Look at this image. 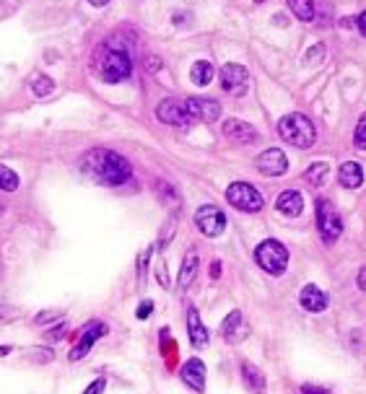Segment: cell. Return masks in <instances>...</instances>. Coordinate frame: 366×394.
Wrapping results in <instances>:
<instances>
[{
	"label": "cell",
	"mask_w": 366,
	"mask_h": 394,
	"mask_svg": "<svg viewBox=\"0 0 366 394\" xmlns=\"http://www.w3.org/2000/svg\"><path fill=\"white\" fill-rule=\"evenodd\" d=\"M257 169L260 174L265 176H283L289 171V159H286V153L278 151V148H267L257 156Z\"/></svg>",
	"instance_id": "8fae6325"
},
{
	"label": "cell",
	"mask_w": 366,
	"mask_h": 394,
	"mask_svg": "<svg viewBox=\"0 0 366 394\" xmlns=\"http://www.w3.org/2000/svg\"><path fill=\"white\" fill-rule=\"evenodd\" d=\"M255 262H257L267 275H278L286 273V267H289V249L283 247L278 239H265V242L257 244V249H255Z\"/></svg>",
	"instance_id": "277c9868"
},
{
	"label": "cell",
	"mask_w": 366,
	"mask_h": 394,
	"mask_svg": "<svg viewBox=\"0 0 366 394\" xmlns=\"http://www.w3.org/2000/svg\"><path fill=\"white\" fill-rule=\"evenodd\" d=\"M187 109H190L192 122L195 120L216 122L221 117V104L214 101V98H187Z\"/></svg>",
	"instance_id": "4fadbf2b"
},
{
	"label": "cell",
	"mask_w": 366,
	"mask_h": 394,
	"mask_svg": "<svg viewBox=\"0 0 366 394\" xmlns=\"http://www.w3.org/2000/svg\"><path fill=\"white\" fill-rule=\"evenodd\" d=\"M286 6L294 16H296L299 21H312L314 18V0H286Z\"/></svg>",
	"instance_id": "cb8c5ba5"
},
{
	"label": "cell",
	"mask_w": 366,
	"mask_h": 394,
	"mask_svg": "<svg viewBox=\"0 0 366 394\" xmlns=\"http://www.w3.org/2000/svg\"><path fill=\"white\" fill-rule=\"evenodd\" d=\"M322 55H325V45L309 47V55H306V65H314V62H320Z\"/></svg>",
	"instance_id": "83f0119b"
},
{
	"label": "cell",
	"mask_w": 366,
	"mask_h": 394,
	"mask_svg": "<svg viewBox=\"0 0 366 394\" xmlns=\"http://www.w3.org/2000/svg\"><path fill=\"white\" fill-rule=\"evenodd\" d=\"M96 70H99L101 81L120 84L133 73V60H130L128 50H107V52L96 55Z\"/></svg>",
	"instance_id": "3957f363"
},
{
	"label": "cell",
	"mask_w": 366,
	"mask_h": 394,
	"mask_svg": "<svg viewBox=\"0 0 366 394\" xmlns=\"http://www.w3.org/2000/svg\"><path fill=\"white\" fill-rule=\"evenodd\" d=\"M109 332V327L104 325V322H99V319H94V322H89V325L81 330V334H78L76 345H73V350H70V361L76 364V361H81V358H86L89 353H92L94 342L99 340V337H104V334Z\"/></svg>",
	"instance_id": "52a82bcc"
},
{
	"label": "cell",
	"mask_w": 366,
	"mask_h": 394,
	"mask_svg": "<svg viewBox=\"0 0 366 394\" xmlns=\"http://www.w3.org/2000/svg\"><path fill=\"white\" fill-rule=\"evenodd\" d=\"M338 182L343 184L345 190H359L364 184V167L356 161H345L343 167L338 169Z\"/></svg>",
	"instance_id": "ac0fdd59"
},
{
	"label": "cell",
	"mask_w": 366,
	"mask_h": 394,
	"mask_svg": "<svg viewBox=\"0 0 366 394\" xmlns=\"http://www.w3.org/2000/svg\"><path fill=\"white\" fill-rule=\"evenodd\" d=\"M65 332H68V325H65V322H62L60 327H55L52 332H47V340H50V342L60 340V337H65Z\"/></svg>",
	"instance_id": "f1b7e54d"
},
{
	"label": "cell",
	"mask_w": 366,
	"mask_h": 394,
	"mask_svg": "<svg viewBox=\"0 0 366 394\" xmlns=\"http://www.w3.org/2000/svg\"><path fill=\"white\" fill-rule=\"evenodd\" d=\"M31 91L37 94V96H50L55 91V81L50 76H37L34 84H31Z\"/></svg>",
	"instance_id": "484cf974"
},
{
	"label": "cell",
	"mask_w": 366,
	"mask_h": 394,
	"mask_svg": "<svg viewBox=\"0 0 366 394\" xmlns=\"http://www.w3.org/2000/svg\"><path fill=\"white\" fill-rule=\"evenodd\" d=\"M198 252L195 249H187V254H184L182 259V270H179V288H187V286H192V281H195V275H198Z\"/></svg>",
	"instance_id": "ffe728a7"
},
{
	"label": "cell",
	"mask_w": 366,
	"mask_h": 394,
	"mask_svg": "<svg viewBox=\"0 0 366 394\" xmlns=\"http://www.w3.org/2000/svg\"><path fill=\"white\" fill-rule=\"evenodd\" d=\"M60 317H62L60 311H45V314H39L37 317V325H47L50 319H60Z\"/></svg>",
	"instance_id": "d6a6232c"
},
{
	"label": "cell",
	"mask_w": 366,
	"mask_h": 394,
	"mask_svg": "<svg viewBox=\"0 0 366 394\" xmlns=\"http://www.w3.org/2000/svg\"><path fill=\"white\" fill-rule=\"evenodd\" d=\"M84 169L94 179H99L101 184H112V187L125 184L133 174L128 161L122 159L120 153L107 151V148H94V151L86 153Z\"/></svg>",
	"instance_id": "6da1fadb"
},
{
	"label": "cell",
	"mask_w": 366,
	"mask_h": 394,
	"mask_svg": "<svg viewBox=\"0 0 366 394\" xmlns=\"http://www.w3.org/2000/svg\"><path fill=\"white\" fill-rule=\"evenodd\" d=\"M278 135L286 140L294 148H312L314 140H317V130H314L312 120L304 117V114H283L278 120Z\"/></svg>",
	"instance_id": "7a4b0ae2"
},
{
	"label": "cell",
	"mask_w": 366,
	"mask_h": 394,
	"mask_svg": "<svg viewBox=\"0 0 366 394\" xmlns=\"http://www.w3.org/2000/svg\"><path fill=\"white\" fill-rule=\"evenodd\" d=\"M156 117L164 125H174V128H182V125H190V109H187V98H164L156 106Z\"/></svg>",
	"instance_id": "ba28073f"
},
{
	"label": "cell",
	"mask_w": 366,
	"mask_h": 394,
	"mask_svg": "<svg viewBox=\"0 0 366 394\" xmlns=\"http://www.w3.org/2000/svg\"><path fill=\"white\" fill-rule=\"evenodd\" d=\"M356 26H359V31L366 37V11H361L359 18H356Z\"/></svg>",
	"instance_id": "e575fe53"
},
{
	"label": "cell",
	"mask_w": 366,
	"mask_h": 394,
	"mask_svg": "<svg viewBox=\"0 0 366 394\" xmlns=\"http://www.w3.org/2000/svg\"><path fill=\"white\" fill-rule=\"evenodd\" d=\"M359 288H361V291H366V267L359 273Z\"/></svg>",
	"instance_id": "8d00e7d4"
},
{
	"label": "cell",
	"mask_w": 366,
	"mask_h": 394,
	"mask_svg": "<svg viewBox=\"0 0 366 394\" xmlns=\"http://www.w3.org/2000/svg\"><path fill=\"white\" fill-rule=\"evenodd\" d=\"M353 143H356V148L366 151V114H361L359 125H356V135H353Z\"/></svg>",
	"instance_id": "4316f807"
},
{
	"label": "cell",
	"mask_w": 366,
	"mask_h": 394,
	"mask_svg": "<svg viewBox=\"0 0 366 394\" xmlns=\"http://www.w3.org/2000/svg\"><path fill=\"white\" fill-rule=\"evenodd\" d=\"M221 332H223V337H226V342H242L244 337L250 334V327L244 325L242 311H231L229 317L223 319Z\"/></svg>",
	"instance_id": "e0dca14e"
},
{
	"label": "cell",
	"mask_w": 366,
	"mask_h": 394,
	"mask_svg": "<svg viewBox=\"0 0 366 394\" xmlns=\"http://www.w3.org/2000/svg\"><path fill=\"white\" fill-rule=\"evenodd\" d=\"M151 311H153V303H151V301H143L140 306H138L135 317H138V319H145V317H151Z\"/></svg>",
	"instance_id": "4dcf8cb0"
},
{
	"label": "cell",
	"mask_w": 366,
	"mask_h": 394,
	"mask_svg": "<svg viewBox=\"0 0 366 394\" xmlns=\"http://www.w3.org/2000/svg\"><path fill=\"white\" fill-rule=\"evenodd\" d=\"M299 394H330L328 389H320V387H312V384H306V387L299 389Z\"/></svg>",
	"instance_id": "836d02e7"
},
{
	"label": "cell",
	"mask_w": 366,
	"mask_h": 394,
	"mask_svg": "<svg viewBox=\"0 0 366 394\" xmlns=\"http://www.w3.org/2000/svg\"><path fill=\"white\" fill-rule=\"evenodd\" d=\"M223 135L229 137L231 143L247 145V143H255V140H257V130L244 120H226L223 122Z\"/></svg>",
	"instance_id": "5bb4252c"
},
{
	"label": "cell",
	"mask_w": 366,
	"mask_h": 394,
	"mask_svg": "<svg viewBox=\"0 0 366 394\" xmlns=\"http://www.w3.org/2000/svg\"><path fill=\"white\" fill-rule=\"evenodd\" d=\"M299 303H301V309L309 311V314H320V311L328 309V293L322 288H317L314 283L304 286L301 293H299Z\"/></svg>",
	"instance_id": "9a60e30c"
},
{
	"label": "cell",
	"mask_w": 366,
	"mask_h": 394,
	"mask_svg": "<svg viewBox=\"0 0 366 394\" xmlns=\"http://www.w3.org/2000/svg\"><path fill=\"white\" fill-rule=\"evenodd\" d=\"M214 76H216V70H214V65L208 60H198L195 65L190 68V78H192V84L195 86H211V81H214Z\"/></svg>",
	"instance_id": "44dd1931"
},
{
	"label": "cell",
	"mask_w": 366,
	"mask_h": 394,
	"mask_svg": "<svg viewBox=\"0 0 366 394\" xmlns=\"http://www.w3.org/2000/svg\"><path fill=\"white\" fill-rule=\"evenodd\" d=\"M179 379L190 389H195V392H203L206 389V366H203V361L200 358L184 361L182 368H179Z\"/></svg>",
	"instance_id": "7c38bea8"
},
{
	"label": "cell",
	"mask_w": 366,
	"mask_h": 394,
	"mask_svg": "<svg viewBox=\"0 0 366 394\" xmlns=\"http://www.w3.org/2000/svg\"><path fill=\"white\" fill-rule=\"evenodd\" d=\"M328 176H330V167L320 161V164H312L304 171V182L309 187H322V184H328Z\"/></svg>",
	"instance_id": "603a6c76"
},
{
	"label": "cell",
	"mask_w": 366,
	"mask_h": 394,
	"mask_svg": "<svg viewBox=\"0 0 366 394\" xmlns=\"http://www.w3.org/2000/svg\"><path fill=\"white\" fill-rule=\"evenodd\" d=\"M255 3H265V0H255Z\"/></svg>",
	"instance_id": "ab89813d"
},
{
	"label": "cell",
	"mask_w": 366,
	"mask_h": 394,
	"mask_svg": "<svg viewBox=\"0 0 366 394\" xmlns=\"http://www.w3.org/2000/svg\"><path fill=\"white\" fill-rule=\"evenodd\" d=\"M317 231H320L325 244L338 242L340 234H343V218H340V213L336 210V205L330 203L328 197L317 200Z\"/></svg>",
	"instance_id": "5b68a950"
},
{
	"label": "cell",
	"mask_w": 366,
	"mask_h": 394,
	"mask_svg": "<svg viewBox=\"0 0 366 394\" xmlns=\"http://www.w3.org/2000/svg\"><path fill=\"white\" fill-rule=\"evenodd\" d=\"M159 68H161V57L148 55V57H145V70H148V73H156Z\"/></svg>",
	"instance_id": "f546056e"
},
{
	"label": "cell",
	"mask_w": 366,
	"mask_h": 394,
	"mask_svg": "<svg viewBox=\"0 0 366 394\" xmlns=\"http://www.w3.org/2000/svg\"><path fill=\"white\" fill-rule=\"evenodd\" d=\"M0 190H3V192L18 190V174H16L13 169L0 167Z\"/></svg>",
	"instance_id": "d4e9b609"
},
{
	"label": "cell",
	"mask_w": 366,
	"mask_h": 394,
	"mask_svg": "<svg viewBox=\"0 0 366 394\" xmlns=\"http://www.w3.org/2000/svg\"><path fill=\"white\" fill-rule=\"evenodd\" d=\"M195 226L200 228V234L203 236H221L223 228H226V215H223V210L218 208V205H203V208H198V213H195Z\"/></svg>",
	"instance_id": "9c48e42d"
},
{
	"label": "cell",
	"mask_w": 366,
	"mask_h": 394,
	"mask_svg": "<svg viewBox=\"0 0 366 394\" xmlns=\"http://www.w3.org/2000/svg\"><path fill=\"white\" fill-rule=\"evenodd\" d=\"M104 389H107V379H96V381H94V384H92V387L86 389L84 394H101V392H104Z\"/></svg>",
	"instance_id": "1f68e13d"
},
{
	"label": "cell",
	"mask_w": 366,
	"mask_h": 394,
	"mask_svg": "<svg viewBox=\"0 0 366 394\" xmlns=\"http://www.w3.org/2000/svg\"><path fill=\"white\" fill-rule=\"evenodd\" d=\"M13 314H16L13 309H8V306H0V322H3V325H6V319L13 317Z\"/></svg>",
	"instance_id": "d590c367"
},
{
	"label": "cell",
	"mask_w": 366,
	"mask_h": 394,
	"mask_svg": "<svg viewBox=\"0 0 366 394\" xmlns=\"http://www.w3.org/2000/svg\"><path fill=\"white\" fill-rule=\"evenodd\" d=\"M218 273H221V262H214V267H211V275H214V278H218Z\"/></svg>",
	"instance_id": "74e56055"
},
{
	"label": "cell",
	"mask_w": 366,
	"mask_h": 394,
	"mask_svg": "<svg viewBox=\"0 0 366 394\" xmlns=\"http://www.w3.org/2000/svg\"><path fill=\"white\" fill-rule=\"evenodd\" d=\"M221 86L223 91L234 94V96H242L247 91V86H250V73L239 62H229V65L221 68Z\"/></svg>",
	"instance_id": "30bf717a"
},
{
	"label": "cell",
	"mask_w": 366,
	"mask_h": 394,
	"mask_svg": "<svg viewBox=\"0 0 366 394\" xmlns=\"http://www.w3.org/2000/svg\"><path fill=\"white\" fill-rule=\"evenodd\" d=\"M275 208H278L283 215L296 218V215H301V210H304V195L299 190H283L281 195H278V200H275Z\"/></svg>",
	"instance_id": "2e32d148"
},
{
	"label": "cell",
	"mask_w": 366,
	"mask_h": 394,
	"mask_svg": "<svg viewBox=\"0 0 366 394\" xmlns=\"http://www.w3.org/2000/svg\"><path fill=\"white\" fill-rule=\"evenodd\" d=\"M242 379H244V384H247V387L255 389L257 394L265 392V376H262V371H260L257 366L242 364Z\"/></svg>",
	"instance_id": "7402d4cb"
},
{
	"label": "cell",
	"mask_w": 366,
	"mask_h": 394,
	"mask_svg": "<svg viewBox=\"0 0 366 394\" xmlns=\"http://www.w3.org/2000/svg\"><path fill=\"white\" fill-rule=\"evenodd\" d=\"M89 3H92V6H96V8H101V6H107L109 0H89Z\"/></svg>",
	"instance_id": "f35d334b"
},
{
	"label": "cell",
	"mask_w": 366,
	"mask_h": 394,
	"mask_svg": "<svg viewBox=\"0 0 366 394\" xmlns=\"http://www.w3.org/2000/svg\"><path fill=\"white\" fill-rule=\"evenodd\" d=\"M187 334H190V342L195 348H203L208 342V330H206V325L200 322V314L195 306L187 309Z\"/></svg>",
	"instance_id": "d6986e66"
},
{
	"label": "cell",
	"mask_w": 366,
	"mask_h": 394,
	"mask_svg": "<svg viewBox=\"0 0 366 394\" xmlns=\"http://www.w3.org/2000/svg\"><path fill=\"white\" fill-rule=\"evenodd\" d=\"M226 200H229L234 208H239V210H244V213H260L262 210V205H265V200H262L260 190L257 187H252L250 182L229 184V190H226Z\"/></svg>",
	"instance_id": "8992f818"
}]
</instances>
